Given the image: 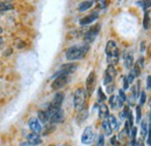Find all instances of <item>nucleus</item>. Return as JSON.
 I'll list each match as a JSON object with an SVG mask.
<instances>
[{
    "label": "nucleus",
    "instance_id": "obj_1",
    "mask_svg": "<svg viewBox=\"0 0 151 146\" xmlns=\"http://www.w3.org/2000/svg\"><path fill=\"white\" fill-rule=\"evenodd\" d=\"M90 50V45L88 44H81V45H75V47H70L66 51H65V57L70 62H75V60H80L83 59L86 54Z\"/></svg>",
    "mask_w": 151,
    "mask_h": 146
},
{
    "label": "nucleus",
    "instance_id": "obj_2",
    "mask_svg": "<svg viewBox=\"0 0 151 146\" xmlns=\"http://www.w3.org/2000/svg\"><path fill=\"white\" fill-rule=\"evenodd\" d=\"M106 55H107V62L109 65H116V63L119 62V57H120V51H119V47L116 44L115 41H108L106 44Z\"/></svg>",
    "mask_w": 151,
    "mask_h": 146
},
{
    "label": "nucleus",
    "instance_id": "obj_3",
    "mask_svg": "<svg viewBox=\"0 0 151 146\" xmlns=\"http://www.w3.org/2000/svg\"><path fill=\"white\" fill-rule=\"evenodd\" d=\"M86 97H87L86 89H84V88L80 87V88H78L75 92V95H73V106H75V109L77 111H79V110L85 108Z\"/></svg>",
    "mask_w": 151,
    "mask_h": 146
},
{
    "label": "nucleus",
    "instance_id": "obj_4",
    "mask_svg": "<svg viewBox=\"0 0 151 146\" xmlns=\"http://www.w3.org/2000/svg\"><path fill=\"white\" fill-rule=\"evenodd\" d=\"M100 29H101V26L100 24H95L93 27H91L86 33H85V35H84V42H85V44H91V43H93L94 42V39L96 38L98 36V34H99V31H100Z\"/></svg>",
    "mask_w": 151,
    "mask_h": 146
},
{
    "label": "nucleus",
    "instance_id": "obj_5",
    "mask_svg": "<svg viewBox=\"0 0 151 146\" xmlns=\"http://www.w3.org/2000/svg\"><path fill=\"white\" fill-rule=\"evenodd\" d=\"M69 82V75L68 74H57L55 75L54 81L51 82V88L54 91H59Z\"/></svg>",
    "mask_w": 151,
    "mask_h": 146
},
{
    "label": "nucleus",
    "instance_id": "obj_6",
    "mask_svg": "<svg viewBox=\"0 0 151 146\" xmlns=\"http://www.w3.org/2000/svg\"><path fill=\"white\" fill-rule=\"evenodd\" d=\"M63 101H64V94L62 92H58L55 94L52 101L50 102V104L48 106L47 110L49 111H52V110H58L62 109V104H63Z\"/></svg>",
    "mask_w": 151,
    "mask_h": 146
},
{
    "label": "nucleus",
    "instance_id": "obj_7",
    "mask_svg": "<svg viewBox=\"0 0 151 146\" xmlns=\"http://www.w3.org/2000/svg\"><path fill=\"white\" fill-rule=\"evenodd\" d=\"M95 135L93 128L92 127H87V128L84 130L83 135H81V143L84 145H91L93 142H94Z\"/></svg>",
    "mask_w": 151,
    "mask_h": 146
},
{
    "label": "nucleus",
    "instance_id": "obj_8",
    "mask_svg": "<svg viewBox=\"0 0 151 146\" xmlns=\"http://www.w3.org/2000/svg\"><path fill=\"white\" fill-rule=\"evenodd\" d=\"M116 77V70L115 67L109 65L107 67V70L105 71V75H104V84L106 86H109V85H114V79Z\"/></svg>",
    "mask_w": 151,
    "mask_h": 146
},
{
    "label": "nucleus",
    "instance_id": "obj_9",
    "mask_svg": "<svg viewBox=\"0 0 151 146\" xmlns=\"http://www.w3.org/2000/svg\"><path fill=\"white\" fill-rule=\"evenodd\" d=\"M95 84H96V74L94 71H92L86 79V94L87 95H92L95 88Z\"/></svg>",
    "mask_w": 151,
    "mask_h": 146
},
{
    "label": "nucleus",
    "instance_id": "obj_10",
    "mask_svg": "<svg viewBox=\"0 0 151 146\" xmlns=\"http://www.w3.org/2000/svg\"><path fill=\"white\" fill-rule=\"evenodd\" d=\"M28 127L30 129V131L34 132V133H41V132L43 131L41 122L38 121V118H35V117H32V118L28 121Z\"/></svg>",
    "mask_w": 151,
    "mask_h": 146
},
{
    "label": "nucleus",
    "instance_id": "obj_11",
    "mask_svg": "<svg viewBox=\"0 0 151 146\" xmlns=\"http://www.w3.org/2000/svg\"><path fill=\"white\" fill-rule=\"evenodd\" d=\"M77 64H75V63H69V64H65V65H63L62 67H60V70L58 71V72L55 74V75H57V74H68V75H70L71 73H73L77 70Z\"/></svg>",
    "mask_w": 151,
    "mask_h": 146
},
{
    "label": "nucleus",
    "instance_id": "obj_12",
    "mask_svg": "<svg viewBox=\"0 0 151 146\" xmlns=\"http://www.w3.org/2000/svg\"><path fill=\"white\" fill-rule=\"evenodd\" d=\"M124 104V102L119 97V95H112L109 97V106L112 109H119V108H122Z\"/></svg>",
    "mask_w": 151,
    "mask_h": 146
},
{
    "label": "nucleus",
    "instance_id": "obj_13",
    "mask_svg": "<svg viewBox=\"0 0 151 146\" xmlns=\"http://www.w3.org/2000/svg\"><path fill=\"white\" fill-rule=\"evenodd\" d=\"M27 142L30 144V145H40L42 143V138L40 137L38 133H34V132H30L29 135H27Z\"/></svg>",
    "mask_w": 151,
    "mask_h": 146
},
{
    "label": "nucleus",
    "instance_id": "obj_14",
    "mask_svg": "<svg viewBox=\"0 0 151 146\" xmlns=\"http://www.w3.org/2000/svg\"><path fill=\"white\" fill-rule=\"evenodd\" d=\"M98 19V12H94L87 16H84L83 19L79 20V24L80 26H87V24H91L92 22H94L95 20Z\"/></svg>",
    "mask_w": 151,
    "mask_h": 146
},
{
    "label": "nucleus",
    "instance_id": "obj_15",
    "mask_svg": "<svg viewBox=\"0 0 151 146\" xmlns=\"http://www.w3.org/2000/svg\"><path fill=\"white\" fill-rule=\"evenodd\" d=\"M101 127H102V131H104V133H105L106 136H112V133H113V128L111 127L108 118H106V120H102Z\"/></svg>",
    "mask_w": 151,
    "mask_h": 146
},
{
    "label": "nucleus",
    "instance_id": "obj_16",
    "mask_svg": "<svg viewBox=\"0 0 151 146\" xmlns=\"http://www.w3.org/2000/svg\"><path fill=\"white\" fill-rule=\"evenodd\" d=\"M109 116V109L105 103H101L99 107V117L101 120H106Z\"/></svg>",
    "mask_w": 151,
    "mask_h": 146
},
{
    "label": "nucleus",
    "instance_id": "obj_17",
    "mask_svg": "<svg viewBox=\"0 0 151 146\" xmlns=\"http://www.w3.org/2000/svg\"><path fill=\"white\" fill-rule=\"evenodd\" d=\"M123 62H124V66L127 69H132L134 66V56L132 52H127L126 55L123 56Z\"/></svg>",
    "mask_w": 151,
    "mask_h": 146
},
{
    "label": "nucleus",
    "instance_id": "obj_18",
    "mask_svg": "<svg viewBox=\"0 0 151 146\" xmlns=\"http://www.w3.org/2000/svg\"><path fill=\"white\" fill-rule=\"evenodd\" d=\"M87 116H88V110L86 109V108L79 110V111H78V115H77V123H78V124H81L83 122L86 121Z\"/></svg>",
    "mask_w": 151,
    "mask_h": 146
},
{
    "label": "nucleus",
    "instance_id": "obj_19",
    "mask_svg": "<svg viewBox=\"0 0 151 146\" xmlns=\"http://www.w3.org/2000/svg\"><path fill=\"white\" fill-rule=\"evenodd\" d=\"M148 131H149V121L143 120L142 123H141V136H142V139H143V140L147 139Z\"/></svg>",
    "mask_w": 151,
    "mask_h": 146
},
{
    "label": "nucleus",
    "instance_id": "obj_20",
    "mask_svg": "<svg viewBox=\"0 0 151 146\" xmlns=\"http://www.w3.org/2000/svg\"><path fill=\"white\" fill-rule=\"evenodd\" d=\"M93 4H94L93 0H86V1H83V2L79 4V6H78V11H79V12H85V11L90 9V8L93 6Z\"/></svg>",
    "mask_w": 151,
    "mask_h": 146
},
{
    "label": "nucleus",
    "instance_id": "obj_21",
    "mask_svg": "<svg viewBox=\"0 0 151 146\" xmlns=\"http://www.w3.org/2000/svg\"><path fill=\"white\" fill-rule=\"evenodd\" d=\"M37 118L41 123H44V124H47V123L49 122V116H48V114H47L45 110H40V111H38Z\"/></svg>",
    "mask_w": 151,
    "mask_h": 146
},
{
    "label": "nucleus",
    "instance_id": "obj_22",
    "mask_svg": "<svg viewBox=\"0 0 151 146\" xmlns=\"http://www.w3.org/2000/svg\"><path fill=\"white\" fill-rule=\"evenodd\" d=\"M108 121H109V124H111V127L113 128V130H119V128H120V122L116 120L115 116L109 115V116H108Z\"/></svg>",
    "mask_w": 151,
    "mask_h": 146
},
{
    "label": "nucleus",
    "instance_id": "obj_23",
    "mask_svg": "<svg viewBox=\"0 0 151 146\" xmlns=\"http://www.w3.org/2000/svg\"><path fill=\"white\" fill-rule=\"evenodd\" d=\"M151 24V20H150V13L149 12H145V15L143 19V27L144 29H149Z\"/></svg>",
    "mask_w": 151,
    "mask_h": 146
},
{
    "label": "nucleus",
    "instance_id": "obj_24",
    "mask_svg": "<svg viewBox=\"0 0 151 146\" xmlns=\"http://www.w3.org/2000/svg\"><path fill=\"white\" fill-rule=\"evenodd\" d=\"M139 82H137L136 85H134L132 88V95L135 97V99H137L138 96H139Z\"/></svg>",
    "mask_w": 151,
    "mask_h": 146
},
{
    "label": "nucleus",
    "instance_id": "obj_25",
    "mask_svg": "<svg viewBox=\"0 0 151 146\" xmlns=\"http://www.w3.org/2000/svg\"><path fill=\"white\" fill-rule=\"evenodd\" d=\"M106 94L104 93V91L101 89V87H99L98 88V100H99V102L100 103H104L105 101H106Z\"/></svg>",
    "mask_w": 151,
    "mask_h": 146
},
{
    "label": "nucleus",
    "instance_id": "obj_26",
    "mask_svg": "<svg viewBox=\"0 0 151 146\" xmlns=\"http://www.w3.org/2000/svg\"><path fill=\"white\" fill-rule=\"evenodd\" d=\"M138 5H139V6H142V8L147 12V11L151 7V0H144V1H141V2H138Z\"/></svg>",
    "mask_w": 151,
    "mask_h": 146
},
{
    "label": "nucleus",
    "instance_id": "obj_27",
    "mask_svg": "<svg viewBox=\"0 0 151 146\" xmlns=\"http://www.w3.org/2000/svg\"><path fill=\"white\" fill-rule=\"evenodd\" d=\"M95 146H105V137H104V135H99L98 136Z\"/></svg>",
    "mask_w": 151,
    "mask_h": 146
},
{
    "label": "nucleus",
    "instance_id": "obj_28",
    "mask_svg": "<svg viewBox=\"0 0 151 146\" xmlns=\"http://www.w3.org/2000/svg\"><path fill=\"white\" fill-rule=\"evenodd\" d=\"M142 108H141V106H137L136 107V122L138 123V122H141V118H142Z\"/></svg>",
    "mask_w": 151,
    "mask_h": 146
},
{
    "label": "nucleus",
    "instance_id": "obj_29",
    "mask_svg": "<svg viewBox=\"0 0 151 146\" xmlns=\"http://www.w3.org/2000/svg\"><path fill=\"white\" fill-rule=\"evenodd\" d=\"M145 102H147V93L143 91L141 92V95H139V106H143Z\"/></svg>",
    "mask_w": 151,
    "mask_h": 146
},
{
    "label": "nucleus",
    "instance_id": "obj_30",
    "mask_svg": "<svg viewBox=\"0 0 151 146\" xmlns=\"http://www.w3.org/2000/svg\"><path fill=\"white\" fill-rule=\"evenodd\" d=\"M117 95H119V97H120L123 102L127 101V95L124 94V91H123V89H119V94H117Z\"/></svg>",
    "mask_w": 151,
    "mask_h": 146
},
{
    "label": "nucleus",
    "instance_id": "obj_31",
    "mask_svg": "<svg viewBox=\"0 0 151 146\" xmlns=\"http://www.w3.org/2000/svg\"><path fill=\"white\" fill-rule=\"evenodd\" d=\"M111 144H112V146H120V140H119V138L117 137H112L111 138Z\"/></svg>",
    "mask_w": 151,
    "mask_h": 146
},
{
    "label": "nucleus",
    "instance_id": "obj_32",
    "mask_svg": "<svg viewBox=\"0 0 151 146\" xmlns=\"http://www.w3.org/2000/svg\"><path fill=\"white\" fill-rule=\"evenodd\" d=\"M129 86H130V84H129V81L127 80V78L124 77V78H123V91L128 89V88H129Z\"/></svg>",
    "mask_w": 151,
    "mask_h": 146
},
{
    "label": "nucleus",
    "instance_id": "obj_33",
    "mask_svg": "<svg viewBox=\"0 0 151 146\" xmlns=\"http://www.w3.org/2000/svg\"><path fill=\"white\" fill-rule=\"evenodd\" d=\"M147 144L151 146V127H149V131H148V136H147Z\"/></svg>",
    "mask_w": 151,
    "mask_h": 146
},
{
    "label": "nucleus",
    "instance_id": "obj_34",
    "mask_svg": "<svg viewBox=\"0 0 151 146\" xmlns=\"http://www.w3.org/2000/svg\"><path fill=\"white\" fill-rule=\"evenodd\" d=\"M147 89H151V75L147 77Z\"/></svg>",
    "mask_w": 151,
    "mask_h": 146
},
{
    "label": "nucleus",
    "instance_id": "obj_35",
    "mask_svg": "<svg viewBox=\"0 0 151 146\" xmlns=\"http://www.w3.org/2000/svg\"><path fill=\"white\" fill-rule=\"evenodd\" d=\"M99 8H105L106 7V0H99Z\"/></svg>",
    "mask_w": 151,
    "mask_h": 146
},
{
    "label": "nucleus",
    "instance_id": "obj_36",
    "mask_svg": "<svg viewBox=\"0 0 151 146\" xmlns=\"http://www.w3.org/2000/svg\"><path fill=\"white\" fill-rule=\"evenodd\" d=\"M4 9V2H0V11Z\"/></svg>",
    "mask_w": 151,
    "mask_h": 146
},
{
    "label": "nucleus",
    "instance_id": "obj_37",
    "mask_svg": "<svg viewBox=\"0 0 151 146\" xmlns=\"http://www.w3.org/2000/svg\"><path fill=\"white\" fill-rule=\"evenodd\" d=\"M149 106H150V111H151V99H150V101H149Z\"/></svg>",
    "mask_w": 151,
    "mask_h": 146
},
{
    "label": "nucleus",
    "instance_id": "obj_38",
    "mask_svg": "<svg viewBox=\"0 0 151 146\" xmlns=\"http://www.w3.org/2000/svg\"><path fill=\"white\" fill-rule=\"evenodd\" d=\"M1 42H2V38L0 37V45H1Z\"/></svg>",
    "mask_w": 151,
    "mask_h": 146
}]
</instances>
